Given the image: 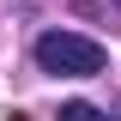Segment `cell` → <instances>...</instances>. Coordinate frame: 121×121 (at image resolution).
<instances>
[{
	"label": "cell",
	"instance_id": "obj_1",
	"mask_svg": "<svg viewBox=\"0 0 121 121\" xmlns=\"http://www.w3.org/2000/svg\"><path fill=\"white\" fill-rule=\"evenodd\" d=\"M103 43L97 36H79V30H43L36 36V67L55 79H97L103 73Z\"/></svg>",
	"mask_w": 121,
	"mask_h": 121
}]
</instances>
